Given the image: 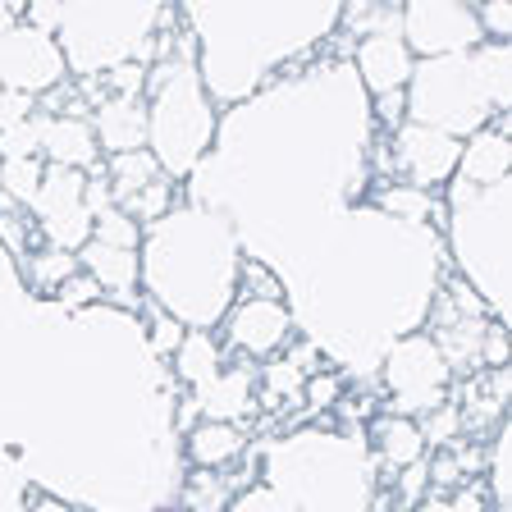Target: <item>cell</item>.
<instances>
[{"label": "cell", "instance_id": "obj_1", "mask_svg": "<svg viewBox=\"0 0 512 512\" xmlns=\"http://www.w3.org/2000/svg\"><path fill=\"white\" fill-rule=\"evenodd\" d=\"M394 170H403L412 179V188L426 192V183L444 179V174L458 170V142L439 133V128H416L403 124L398 128V142H394Z\"/></svg>", "mask_w": 512, "mask_h": 512}, {"label": "cell", "instance_id": "obj_2", "mask_svg": "<svg viewBox=\"0 0 512 512\" xmlns=\"http://www.w3.org/2000/svg\"><path fill=\"white\" fill-rule=\"evenodd\" d=\"M192 398H197V412H206L211 421H224V426H234V421L256 412V375L247 371V366H220V375L197 384Z\"/></svg>", "mask_w": 512, "mask_h": 512}, {"label": "cell", "instance_id": "obj_3", "mask_svg": "<svg viewBox=\"0 0 512 512\" xmlns=\"http://www.w3.org/2000/svg\"><path fill=\"white\" fill-rule=\"evenodd\" d=\"M357 64H362V78L375 96L380 92H403L407 78H412V51H407L403 32H375L362 37L357 46Z\"/></svg>", "mask_w": 512, "mask_h": 512}, {"label": "cell", "instance_id": "obj_4", "mask_svg": "<svg viewBox=\"0 0 512 512\" xmlns=\"http://www.w3.org/2000/svg\"><path fill=\"white\" fill-rule=\"evenodd\" d=\"M92 133L96 147H106L110 156H124V151H142V133H147V106L142 96H110L92 110Z\"/></svg>", "mask_w": 512, "mask_h": 512}, {"label": "cell", "instance_id": "obj_5", "mask_svg": "<svg viewBox=\"0 0 512 512\" xmlns=\"http://www.w3.org/2000/svg\"><path fill=\"white\" fill-rule=\"evenodd\" d=\"M42 156L51 165H69V170H92L101 160V147H96V133L87 119H60L46 115L42 119Z\"/></svg>", "mask_w": 512, "mask_h": 512}, {"label": "cell", "instance_id": "obj_6", "mask_svg": "<svg viewBox=\"0 0 512 512\" xmlns=\"http://www.w3.org/2000/svg\"><path fill=\"white\" fill-rule=\"evenodd\" d=\"M288 339V311L284 302H243L229 320V343L243 352H275Z\"/></svg>", "mask_w": 512, "mask_h": 512}, {"label": "cell", "instance_id": "obj_7", "mask_svg": "<svg viewBox=\"0 0 512 512\" xmlns=\"http://www.w3.org/2000/svg\"><path fill=\"white\" fill-rule=\"evenodd\" d=\"M74 256H78V270L101 284V293H106V288L110 293H138V275H142L138 252H128V247H106V243H96V238H87Z\"/></svg>", "mask_w": 512, "mask_h": 512}, {"label": "cell", "instance_id": "obj_8", "mask_svg": "<svg viewBox=\"0 0 512 512\" xmlns=\"http://www.w3.org/2000/svg\"><path fill=\"white\" fill-rule=\"evenodd\" d=\"M508 160H512L508 124L494 115V124L480 128L476 138L458 151V170H462V179H471V183H503L508 179Z\"/></svg>", "mask_w": 512, "mask_h": 512}, {"label": "cell", "instance_id": "obj_9", "mask_svg": "<svg viewBox=\"0 0 512 512\" xmlns=\"http://www.w3.org/2000/svg\"><path fill=\"white\" fill-rule=\"evenodd\" d=\"M371 439L380 444V458L389 462L394 471L412 467V462L426 458V439H421V430H416V421H407V416L398 412H384L371 421Z\"/></svg>", "mask_w": 512, "mask_h": 512}, {"label": "cell", "instance_id": "obj_10", "mask_svg": "<svg viewBox=\"0 0 512 512\" xmlns=\"http://www.w3.org/2000/svg\"><path fill=\"white\" fill-rule=\"evenodd\" d=\"M151 179H160V160L151 151H124V156L106 160V183H110V202L115 206L133 202Z\"/></svg>", "mask_w": 512, "mask_h": 512}, {"label": "cell", "instance_id": "obj_11", "mask_svg": "<svg viewBox=\"0 0 512 512\" xmlns=\"http://www.w3.org/2000/svg\"><path fill=\"white\" fill-rule=\"evenodd\" d=\"M243 430L238 426H224V421H206V426L188 430V458L197 467H224L243 453Z\"/></svg>", "mask_w": 512, "mask_h": 512}, {"label": "cell", "instance_id": "obj_12", "mask_svg": "<svg viewBox=\"0 0 512 512\" xmlns=\"http://www.w3.org/2000/svg\"><path fill=\"white\" fill-rule=\"evenodd\" d=\"M174 362H179V375L197 389V384H206L211 375H220V343L211 339V334H202V330H192V334H183V343H179V352H174Z\"/></svg>", "mask_w": 512, "mask_h": 512}, {"label": "cell", "instance_id": "obj_13", "mask_svg": "<svg viewBox=\"0 0 512 512\" xmlns=\"http://www.w3.org/2000/svg\"><path fill=\"white\" fill-rule=\"evenodd\" d=\"M375 202H380L389 215H403V220H416V224L435 220V224H444V202H435L430 192L412 188V183H384Z\"/></svg>", "mask_w": 512, "mask_h": 512}, {"label": "cell", "instance_id": "obj_14", "mask_svg": "<svg viewBox=\"0 0 512 512\" xmlns=\"http://www.w3.org/2000/svg\"><path fill=\"white\" fill-rule=\"evenodd\" d=\"M19 261H23V279H28L32 288H46V293H55L69 275H78V256L60 252V247H42V252L19 256Z\"/></svg>", "mask_w": 512, "mask_h": 512}, {"label": "cell", "instance_id": "obj_15", "mask_svg": "<svg viewBox=\"0 0 512 512\" xmlns=\"http://www.w3.org/2000/svg\"><path fill=\"white\" fill-rule=\"evenodd\" d=\"M42 183V160H0V197L10 206H28Z\"/></svg>", "mask_w": 512, "mask_h": 512}, {"label": "cell", "instance_id": "obj_16", "mask_svg": "<svg viewBox=\"0 0 512 512\" xmlns=\"http://www.w3.org/2000/svg\"><path fill=\"white\" fill-rule=\"evenodd\" d=\"M92 238L106 247H128V252H133L142 238V224L128 211H119V206H106V211L92 215Z\"/></svg>", "mask_w": 512, "mask_h": 512}, {"label": "cell", "instance_id": "obj_17", "mask_svg": "<svg viewBox=\"0 0 512 512\" xmlns=\"http://www.w3.org/2000/svg\"><path fill=\"white\" fill-rule=\"evenodd\" d=\"M343 28L375 37V32H403V10L398 5H348L343 10Z\"/></svg>", "mask_w": 512, "mask_h": 512}, {"label": "cell", "instance_id": "obj_18", "mask_svg": "<svg viewBox=\"0 0 512 512\" xmlns=\"http://www.w3.org/2000/svg\"><path fill=\"white\" fill-rule=\"evenodd\" d=\"M416 430H421V439L435 448H453L462 439V416H458V403L453 398H444L439 407H430L426 421H416Z\"/></svg>", "mask_w": 512, "mask_h": 512}, {"label": "cell", "instance_id": "obj_19", "mask_svg": "<svg viewBox=\"0 0 512 512\" xmlns=\"http://www.w3.org/2000/svg\"><path fill=\"white\" fill-rule=\"evenodd\" d=\"M42 119L46 115H32L23 124L5 128L0 133V160H37L42 156Z\"/></svg>", "mask_w": 512, "mask_h": 512}, {"label": "cell", "instance_id": "obj_20", "mask_svg": "<svg viewBox=\"0 0 512 512\" xmlns=\"http://www.w3.org/2000/svg\"><path fill=\"white\" fill-rule=\"evenodd\" d=\"M170 202H174V183L165 179V174H160V179H151L147 188H142L138 197H133V202L119 206V211H128L133 220L142 224V220H156V215H165V211H170Z\"/></svg>", "mask_w": 512, "mask_h": 512}, {"label": "cell", "instance_id": "obj_21", "mask_svg": "<svg viewBox=\"0 0 512 512\" xmlns=\"http://www.w3.org/2000/svg\"><path fill=\"white\" fill-rule=\"evenodd\" d=\"M302 398H307V412H330L343 398V375L339 371H311L302 384Z\"/></svg>", "mask_w": 512, "mask_h": 512}, {"label": "cell", "instance_id": "obj_22", "mask_svg": "<svg viewBox=\"0 0 512 512\" xmlns=\"http://www.w3.org/2000/svg\"><path fill=\"white\" fill-rule=\"evenodd\" d=\"M243 293H252L247 302H284V284L266 261H243Z\"/></svg>", "mask_w": 512, "mask_h": 512}, {"label": "cell", "instance_id": "obj_23", "mask_svg": "<svg viewBox=\"0 0 512 512\" xmlns=\"http://www.w3.org/2000/svg\"><path fill=\"white\" fill-rule=\"evenodd\" d=\"M147 64L142 60H124V64H115L101 83H106V92L110 96H142V87H147Z\"/></svg>", "mask_w": 512, "mask_h": 512}, {"label": "cell", "instance_id": "obj_24", "mask_svg": "<svg viewBox=\"0 0 512 512\" xmlns=\"http://www.w3.org/2000/svg\"><path fill=\"white\" fill-rule=\"evenodd\" d=\"M55 298H60V307L83 311V307H92L96 298H106V293H101V284H96L92 275H83V270H78V275H69L60 288H55Z\"/></svg>", "mask_w": 512, "mask_h": 512}, {"label": "cell", "instance_id": "obj_25", "mask_svg": "<svg viewBox=\"0 0 512 512\" xmlns=\"http://www.w3.org/2000/svg\"><path fill=\"white\" fill-rule=\"evenodd\" d=\"M32 115H37V96L19 92V87H0V133L23 124V119H32Z\"/></svg>", "mask_w": 512, "mask_h": 512}, {"label": "cell", "instance_id": "obj_26", "mask_svg": "<svg viewBox=\"0 0 512 512\" xmlns=\"http://www.w3.org/2000/svg\"><path fill=\"white\" fill-rule=\"evenodd\" d=\"M480 366H485V371L508 366V330H503V320H490L485 334H480Z\"/></svg>", "mask_w": 512, "mask_h": 512}, {"label": "cell", "instance_id": "obj_27", "mask_svg": "<svg viewBox=\"0 0 512 512\" xmlns=\"http://www.w3.org/2000/svg\"><path fill=\"white\" fill-rule=\"evenodd\" d=\"M183 320H174L170 311H156V325H151V348L156 352H179V343H183Z\"/></svg>", "mask_w": 512, "mask_h": 512}, {"label": "cell", "instance_id": "obj_28", "mask_svg": "<svg viewBox=\"0 0 512 512\" xmlns=\"http://www.w3.org/2000/svg\"><path fill=\"white\" fill-rule=\"evenodd\" d=\"M476 19L485 23V32H490V37H508V28H512L508 0H485V5L476 10ZM480 23H476V28H480Z\"/></svg>", "mask_w": 512, "mask_h": 512}, {"label": "cell", "instance_id": "obj_29", "mask_svg": "<svg viewBox=\"0 0 512 512\" xmlns=\"http://www.w3.org/2000/svg\"><path fill=\"white\" fill-rule=\"evenodd\" d=\"M375 115L384 128H403L407 119V92H380L375 96Z\"/></svg>", "mask_w": 512, "mask_h": 512}, {"label": "cell", "instance_id": "obj_30", "mask_svg": "<svg viewBox=\"0 0 512 512\" xmlns=\"http://www.w3.org/2000/svg\"><path fill=\"white\" fill-rule=\"evenodd\" d=\"M412 512H453V508H448L444 494H426L421 503H412Z\"/></svg>", "mask_w": 512, "mask_h": 512}, {"label": "cell", "instance_id": "obj_31", "mask_svg": "<svg viewBox=\"0 0 512 512\" xmlns=\"http://www.w3.org/2000/svg\"><path fill=\"white\" fill-rule=\"evenodd\" d=\"M32 19H37V23H46V28H51V23H55V19H60V14H55V10H51V5H46V10H32Z\"/></svg>", "mask_w": 512, "mask_h": 512}]
</instances>
